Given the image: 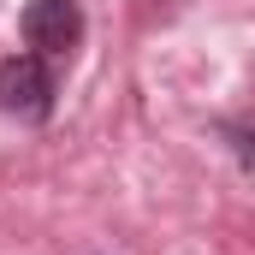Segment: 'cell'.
<instances>
[{"instance_id":"1","label":"cell","mask_w":255,"mask_h":255,"mask_svg":"<svg viewBox=\"0 0 255 255\" xmlns=\"http://www.w3.org/2000/svg\"><path fill=\"white\" fill-rule=\"evenodd\" d=\"M60 101V71L42 54H6L0 60V113L24 119V125H48Z\"/></svg>"},{"instance_id":"2","label":"cell","mask_w":255,"mask_h":255,"mask_svg":"<svg viewBox=\"0 0 255 255\" xmlns=\"http://www.w3.org/2000/svg\"><path fill=\"white\" fill-rule=\"evenodd\" d=\"M18 30H24V42H30V54H42V60H71L77 54V42H83V6L77 0H30L24 12H18Z\"/></svg>"}]
</instances>
